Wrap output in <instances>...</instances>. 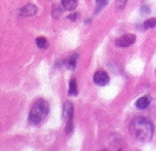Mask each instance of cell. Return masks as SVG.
<instances>
[{
  "label": "cell",
  "mask_w": 156,
  "mask_h": 151,
  "mask_svg": "<svg viewBox=\"0 0 156 151\" xmlns=\"http://www.w3.org/2000/svg\"><path fill=\"white\" fill-rule=\"evenodd\" d=\"M37 12H38V7H37L36 5H33V4H27V5H25V6L21 9L20 16H21V17H33V16L37 14Z\"/></svg>",
  "instance_id": "8992f818"
},
{
  "label": "cell",
  "mask_w": 156,
  "mask_h": 151,
  "mask_svg": "<svg viewBox=\"0 0 156 151\" xmlns=\"http://www.w3.org/2000/svg\"><path fill=\"white\" fill-rule=\"evenodd\" d=\"M129 130H130V133L136 139H138L140 142L146 143V142L151 141V138H153L154 125H153V123L150 122L148 118L136 117V118H134L131 121V123H130Z\"/></svg>",
  "instance_id": "6da1fadb"
},
{
  "label": "cell",
  "mask_w": 156,
  "mask_h": 151,
  "mask_svg": "<svg viewBox=\"0 0 156 151\" xmlns=\"http://www.w3.org/2000/svg\"><path fill=\"white\" fill-rule=\"evenodd\" d=\"M36 44L39 48H46L48 47V40L45 37H38L36 39Z\"/></svg>",
  "instance_id": "8fae6325"
},
{
  "label": "cell",
  "mask_w": 156,
  "mask_h": 151,
  "mask_svg": "<svg viewBox=\"0 0 156 151\" xmlns=\"http://www.w3.org/2000/svg\"><path fill=\"white\" fill-rule=\"evenodd\" d=\"M135 40H136V37H135L134 34L128 33V34H123V36H121V37L117 39L116 45L118 47H128V46H130L131 44H134V43H135Z\"/></svg>",
  "instance_id": "3957f363"
},
{
  "label": "cell",
  "mask_w": 156,
  "mask_h": 151,
  "mask_svg": "<svg viewBox=\"0 0 156 151\" xmlns=\"http://www.w3.org/2000/svg\"><path fill=\"white\" fill-rule=\"evenodd\" d=\"M77 58H78V54H72V56H71V58L69 59L68 61H65L66 67H68L69 70H75L76 64H77Z\"/></svg>",
  "instance_id": "30bf717a"
},
{
  "label": "cell",
  "mask_w": 156,
  "mask_h": 151,
  "mask_svg": "<svg viewBox=\"0 0 156 151\" xmlns=\"http://www.w3.org/2000/svg\"><path fill=\"white\" fill-rule=\"evenodd\" d=\"M60 14H62V9H60V6H55V7H53V12H52L53 18L57 19Z\"/></svg>",
  "instance_id": "4fadbf2b"
},
{
  "label": "cell",
  "mask_w": 156,
  "mask_h": 151,
  "mask_svg": "<svg viewBox=\"0 0 156 151\" xmlns=\"http://www.w3.org/2000/svg\"><path fill=\"white\" fill-rule=\"evenodd\" d=\"M49 111H50L49 103H48L45 99L40 98V99L34 102V104L32 105V107H31V110H30L29 122L31 123V124L38 125V124H40V123L48 117Z\"/></svg>",
  "instance_id": "7a4b0ae2"
},
{
  "label": "cell",
  "mask_w": 156,
  "mask_h": 151,
  "mask_svg": "<svg viewBox=\"0 0 156 151\" xmlns=\"http://www.w3.org/2000/svg\"><path fill=\"white\" fill-rule=\"evenodd\" d=\"M78 89H77V82L75 78H72L70 80V85H69V94L70 96H77Z\"/></svg>",
  "instance_id": "9c48e42d"
},
{
  "label": "cell",
  "mask_w": 156,
  "mask_h": 151,
  "mask_svg": "<svg viewBox=\"0 0 156 151\" xmlns=\"http://www.w3.org/2000/svg\"><path fill=\"white\" fill-rule=\"evenodd\" d=\"M108 1L109 0H96V7H97V9H103L108 4Z\"/></svg>",
  "instance_id": "5bb4252c"
},
{
  "label": "cell",
  "mask_w": 156,
  "mask_h": 151,
  "mask_svg": "<svg viewBox=\"0 0 156 151\" xmlns=\"http://www.w3.org/2000/svg\"><path fill=\"white\" fill-rule=\"evenodd\" d=\"M70 20H77V18H78V13H73V14H70L68 17Z\"/></svg>",
  "instance_id": "2e32d148"
},
{
  "label": "cell",
  "mask_w": 156,
  "mask_h": 151,
  "mask_svg": "<svg viewBox=\"0 0 156 151\" xmlns=\"http://www.w3.org/2000/svg\"><path fill=\"white\" fill-rule=\"evenodd\" d=\"M156 26V18H150L147 19L146 21L143 23V27L144 28H153Z\"/></svg>",
  "instance_id": "7c38bea8"
},
{
  "label": "cell",
  "mask_w": 156,
  "mask_h": 151,
  "mask_svg": "<svg viewBox=\"0 0 156 151\" xmlns=\"http://www.w3.org/2000/svg\"><path fill=\"white\" fill-rule=\"evenodd\" d=\"M127 4V0H116V6L118 9H123Z\"/></svg>",
  "instance_id": "9a60e30c"
},
{
  "label": "cell",
  "mask_w": 156,
  "mask_h": 151,
  "mask_svg": "<svg viewBox=\"0 0 156 151\" xmlns=\"http://www.w3.org/2000/svg\"><path fill=\"white\" fill-rule=\"evenodd\" d=\"M94 82L95 84L99 85V86H104L110 82V78L109 75L104 71H97L95 75H94Z\"/></svg>",
  "instance_id": "277c9868"
},
{
  "label": "cell",
  "mask_w": 156,
  "mask_h": 151,
  "mask_svg": "<svg viewBox=\"0 0 156 151\" xmlns=\"http://www.w3.org/2000/svg\"><path fill=\"white\" fill-rule=\"evenodd\" d=\"M63 117L68 122H73V105L71 102H65L63 106Z\"/></svg>",
  "instance_id": "5b68a950"
},
{
  "label": "cell",
  "mask_w": 156,
  "mask_h": 151,
  "mask_svg": "<svg viewBox=\"0 0 156 151\" xmlns=\"http://www.w3.org/2000/svg\"><path fill=\"white\" fill-rule=\"evenodd\" d=\"M149 104H150V98H149L148 96H143V97H140V98L137 99L135 105H136L137 109L144 110V109H147V107L149 106Z\"/></svg>",
  "instance_id": "52a82bcc"
},
{
  "label": "cell",
  "mask_w": 156,
  "mask_h": 151,
  "mask_svg": "<svg viewBox=\"0 0 156 151\" xmlns=\"http://www.w3.org/2000/svg\"><path fill=\"white\" fill-rule=\"evenodd\" d=\"M77 0H62V7L68 11H72L77 7Z\"/></svg>",
  "instance_id": "ba28073f"
}]
</instances>
